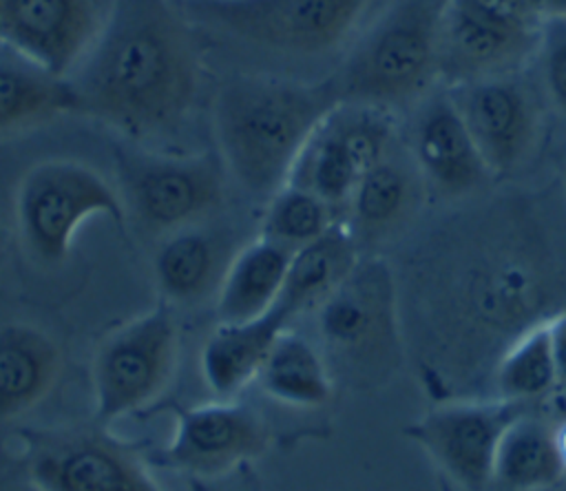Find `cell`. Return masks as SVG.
<instances>
[{
	"instance_id": "obj_1",
	"label": "cell",
	"mask_w": 566,
	"mask_h": 491,
	"mask_svg": "<svg viewBox=\"0 0 566 491\" xmlns=\"http://www.w3.org/2000/svg\"><path fill=\"white\" fill-rule=\"evenodd\" d=\"M82 111L130 137L175 128L197 93L195 49L168 0H111L82 69Z\"/></svg>"
},
{
	"instance_id": "obj_2",
	"label": "cell",
	"mask_w": 566,
	"mask_h": 491,
	"mask_svg": "<svg viewBox=\"0 0 566 491\" xmlns=\"http://www.w3.org/2000/svg\"><path fill=\"white\" fill-rule=\"evenodd\" d=\"M340 104L332 80L316 84L234 75L214 100V130L226 170L256 199L281 190L314 130Z\"/></svg>"
},
{
	"instance_id": "obj_3",
	"label": "cell",
	"mask_w": 566,
	"mask_h": 491,
	"mask_svg": "<svg viewBox=\"0 0 566 491\" xmlns=\"http://www.w3.org/2000/svg\"><path fill=\"white\" fill-rule=\"evenodd\" d=\"M447 0H396L329 77L340 104L385 111L420 102L438 77Z\"/></svg>"
},
{
	"instance_id": "obj_4",
	"label": "cell",
	"mask_w": 566,
	"mask_h": 491,
	"mask_svg": "<svg viewBox=\"0 0 566 491\" xmlns=\"http://www.w3.org/2000/svg\"><path fill=\"white\" fill-rule=\"evenodd\" d=\"M95 215L124 226L126 203L119 188L82 161L44 159L18 184V234L27 252L42 263L64 261L77 228Z\"/></svg>"
},
{
	"instance_id": "obj_5",
	"label": "cell",
	"mask_w": 566,
	"mask_h": 491,
	"mask_svg": "<svg viewBox=\"0 0 566 491\" xmlns=\"http://www.w3.org/2000/svg\"><path fill=\"white\" fill-rule=\"evenodd\" d=\"M321 352L352 380H374L394 367L398 318L394 279L385 261H358L352 274L316 310Z\"/></svg>"
},
{
	"instance_id": "obj_6",
	"label": "cell",
	"mask_w": 566,
	"mask_h": 491,
	"mask_svg": "<svg viewBox=\"0 0 566 491\" xmlns=\"http://www.w3.org/2000/svg\"><path fill=\"white\" fill-rule=\"evenodd\" d=\"M374 0H186L190 20L287 55L336 49Z\"/></svg>"
},
{
	"instance_id": "obj_7",
	"label": "cell",
	"mask_w": 566,
	"mask_h": 491,
	"mask_svg": "<svg viewBox=\"0 0 566 491\" xmlns=\"http://www.w3.org/2000/svg\"><path fill=\"white\" fill-rule=\"evenodd\" d=\"M117 173L126 212L164 237L206 221L223 203V168L212 155L119 150Z\"/></svg>"
},
{
	"instance_id": "obj_8",
	"label": "cell",
	"mask_w": 566,
	"mask_h": 491,
	"mask_svg": "<svg viewBox=\"0 0 566 491\" xmlns=\"http://www.w3.org/2000/svg\"><path fill=\"white\" fill-rule=\"evenodd\" d=\"M177 338L168 305H157L111 332L91 365L95 418L111 422L153 403L175 372Z\"/></svg>"
},
{
	"instance_id": "obj_9",
	"label": "cell",
	"mask_w": 566,
	"mask_h": 491,
	"mask_svg": "<svg viewBox=\"0 0 566 491\" xmlns=\"http://www.w3.org/2000/svg\"><path fill=\"white\" fill-rule=\"evenodd\" d=\"M27 480L35 491H166L137 453L97 427L29 433Z\"/></svg>"
},
{
	"instance_id": "obj_10",
	"label": "cell",
	"mask_w": 566,
	"mask_h": 491,
	"mask_svg": "<svg viewBox=\"0 0 566 491\" xmlns=\"http://www.w3.org/2000/svg\"><path fill=\"white\" fill-rule=\"evenodd\" d=\"M526 414L515 400H460L420 416L407 433L462 491H486L506 427Z\"/></svg>"
},
{
	"instance_id": "obj_11",
	"label": "cell",
	"mask_w": 566,
	"mask_h": 491,
	"mask_svg": "<svg viewBox=\"0 0 566 491\" xmlns=\"http://www.w3.org/2000/svg\"><path fill=\"white\" fill-rule=\"evenodd\" d=\"M265 447L263 418L248 405L219 400L177 414L161 462L197 478H217L259 458Z\"/></svg>"
},
{
	"instance_id": "obj_12",
	"label": "cell",
	"mask_w": 566,
	"mask_h": 491,
	"mask_svg": "<svg viewBox=\"0 0 566 491\" xmlns=\"http://www.w3.org/2000/svg\"><path fill=\"white\" fill-rule=\"evenodd\" d=\"M449 95L491 175H509L528 159L537 139V111L513 75L458 84Z\"/></svg>"
},
{
	"instance_id": "obj_13",
	"label": "cell",
	"mask_w": 566,
	"mask_h": 491,
	"mask_svg": "<svg viewBox=\"0 0 566 491\" xmlns=\"http://www.w3.org/2000/svg\"><path fill=\"white\" fill-rule=\"evenodd\" d=\"M539 33L542 29H520L458 0H447L438 42V77L458 86L513 75L537 51Z\"/></svg>"
},
{
	"instance_id": "obj_14",
	"label": "cell",
	"mask_w": 566,
	"mask_h": 491,
	"mask_svg": "<svg viewBox=\"0 0 566 491\" xmlns=\"http://www.w3.org/2000/svg\"><path fill=\"white\" fill-rule=\"evenodd\" d=\"M95 35L93 0H2L0 4V40L55 75L69 77Z\"/></svg>"
},
{
	"instance_id": "obj_15",
	"label": "cell",
	"mask_w": 566,
	"mask_h": 491,
	"mask_svg": "<svg viewBox=\"0 0 566 491\" xmlns=\"http://www.w3.org/2000/svg\"><path fill=\"white\" fill-rule=\"evenodd\" d=\"M411 159L422 181L447 199L469 197L491 177L449 91L420 106L411 130Z\"/></svg>"
},
{
	"instance_id": "obj_16",
	"label": "cell",
	"mask_w": 566,
	"mask_h": 491,
	"mask_svg": "<svg viewBox=\"0 0 566 491\" xmlns=\"http://www.w3.org/2000/svg\"><path fill=\"white\" fill-rule=\"evenodd\" d=\"M232 257L228 234L195 223L164 237L153 274L168 303L195 305L219 290Z\"/></svg>"
},
{
	"instance_id": "obj_17",
	"label": "cell",
	"mask_w": 566,
	"mask_h": 491,
	"mask_svg": "<svg viewBox=\"0 0 566 491\" xmlns=\"http://www.w3.org/2000/svg\"><path fill=\"white\" fill-rule=\"evenodd\" d=\"M290 314L274 307L256 318L241 323H219L201 349V376L206 385L221 398L230 400L252 380L272 349L274 341L287 330Z\"/></svg>"
},
{
	"instance_id": "obj_18",
	"label": "cell",
	"mask_w": 566,
	"mask_h": 491,
	"mask_svg": "<svg viewBox=\"0 0 566 491\" xmlns=\"http://www.w3.org/2000/svg\"><path fill=\"white\" fill-rule=\"evenodd\" d=\"M62 354L55 341L35 325L0 327V422L33 409L55 385Z\"/></svg>"
},
{
	"instance_id": "obj_19",
	"label": "cell",
	"mask_w": 566,
	"mask_h": 491,
	"mask_svg": "<svg viewBox=\"0 0 566 491\" xmlns=\"http://www.w3.org/2000/svg\"><path fill=\"white\" fill-rule=\"evenodd\" d=\"M420 181L416 164L398 157L396 148L363 173L345 208L356 243H374L398 230L416 210Z\"/></svg>"
},
{
	"instance_id": "obj_20",
	"label": "cell",
	"mask_w": 566,
	"mask_h": 491,
	"mask_svg": "<svg viewBox=\"0 0 566 491\" xmlns=\"http://www.w3.org/2000/svg\"><path fill=\"white\" fill-rule=\"evenodd\" d=\"M290 257L287 248L263 237L239 248L217 290L219 321L241 323L270 312L281 296Z\"/></svg>"
},
{
	"instance_id": "obj_21",
	"label": "cell",
	"mask_w": 566,
	"mask_h": 491,
	"mask_svg": "<svg viewBox=\"0 0 566 491\" xmlns=\"http://www.w3.org/2000/svg\"><path fill=\"white\" fill-rule=\"evenodd\" d=\"M358 261V243L349 228L334 223L325 234L292 252L276 303L290 318L314 312L352 274Z\"/></svg>"
},
{
	"instance_id": "obj_22",
	"label": "cell",
	"mask_w": 566,
	"mask_h": 491,
	"mask_svg": "<svg viewBox=\"0 0 566 491\" xmlns=\"http://www.w3.org/2000/svg\"><path fill=\"white\" fill-rule=\"evenodd\" d=\"M82 111L71 77L55 75L11 51L0 55V133Z\"/></svg>"
},
{
	"instance_id": "obj_23",
	"label": "cell",
	"mask_w": 566,
	"mask_h": 491,
	"mask_svg": "<svg viewBox=\"0 0 566 491\" xmlns=\"http://www.w3.org/2000/svg\"><path fill=\"white\" fill-rule=\"evenodd\" d=\"M566 476L555 427L522 414L500 438L493 482L500 491H544Z\"/></svg>"
},
{
	"instance_id": "obj_24",
	"label": "cell",
	"mask_w": 566,
	"mask_h": 491,
	"mask_svg": "<svg viewBox=\"0 0 566 491\" xmlns=\"http://www.w3.org/2000/svg\"><path fill=\"white\" fill-rule=\"evenodd\" d=\"M256 383L265 396L290 407H321L332 398V369L310 338L283 332L268 352Z\"/></svg>"
},
{
	"instance_id": "obj_25",
	"label": "cell",
	"mask_w": 566,
	"mask_h": 491,
	"mask_svg": "<svg viewBox=\"0 0 566 491\" xmlns=\"http://www.w3.org/2000/svg\"><path fill=\"white\" fill-rule=\"evenodd\" d=\"M360 177V168L325 117L303 148L287 184L314 192L334 210H345Z\"/></svg>"
},
{
	"instance_id": "obj_26",
	"label": "cell",
	"mask_w": 566,
	"mask_h": 491,
	"mask_svg": "<svg viewBox=\"0 0 566 491\" xmlns=\"http://www.w3.org/2000/svg\"><path fill=\"white\" fill-rule=\"evenodd\" d=\"M495 387L500 398L524 405L557 389L544 321L524 330L504 349L495 365Z\"/></svg>"
},
{
	"instance_id": "obj_27",
	"label": "cell",
	"mask_w": 566,
	"mask_h": 491,
	"mask_svg": "<svg viewBox=\"0 0 566 491\" xmlns=\"http://www.w3.org/2000/svg\"><path fill=\"white\" fill-rule=\"evenodd\" d=\"M334 212L336 210L314 192L296 184H285L268 199L259 237L294 252L325 234L336 223Z\"/></svg>"
},
{
	"instance_id": "obj_28",
	"label": "cell",
	"mask_w": 566,
	"mask_h": 491,
	"mask_svg": "<svg viewBox=\"0 0 566 491\" xmlns=\"http://www.w3.org/2000/svg\"><path fill=\"white\" fill-rule=\"evenodd\" d=\"M542 80L551 104L566 115V20L548 18L539 33Z\"/></svg>"
},
{
	"instance_id": "obj_29",
	"label": "cell",
	"mask_w": 566,
	"mask_h": 491,
	"mask_svg": "<svg viewBox=\"0 0 566 491\" xmlns=\"http://www.w3.org/2000/svg\"><path fill=\"white\" fill-rule=\"evenodd\" d=\"M493 20L520 27V29H531L539 31L544 24V18L537 9L535 0H458Z\"/></svg>"
},
{
	"instance_id": "obj_30",
	"label": "cell",
	"mask_w": 566,
	"mask_h": 491,
	"mask_svg": "<svg viewBox=\"0 0 566 491\" xmlns=\"http://www.w3.org/2000/svg\"><path fill=\"white\" fill-rule=\"evenodd\" d=\"M544 327L557 374V389H566V310L551 314L544 321Z\"/></svg>"
},
{
	"instance_id": "obj_31",
	"label": "cell",
	"mask_w": 566,
	"mask_h": 491,
	"mask_svg": "<svg viewBox=\"0 0 566 491\" xmlns=\"http://www.w3.org/2000/svg\"><path fill=\"white\" fill-rule=\"evenodd\" d=\"M544 20L564 18L566 20V0H535Z\"/></svg>"
},
{
	"instance_id": "obj_32",
	"label": "cell",
	"mask_w": 566,
	"mask_h": 491,
	"mask_svg": "<svg viewBox=\"0 0 566 491\" xmlns=\"http://www.w3.org/2000/svg\"><path fill=\"white\" fill-rule=\"evenodd\" d=\"M555 433H557V445H559L562 458H564V462H566V420H564L559 427H555Z\"/></svg>"
},
{
	"instance_id": "obj_33",
	"label": "cell",
	"mask_w": 566,
	"mask_h": 491,
	"mask_svg": "<svg viewBox=\"0 0 566 491\" xmlns=\"http://www.w3.org/2000/svg\"><path fill=\"white\" fill-rule=\"evenodd\" d=\"M562 181H564V190H566V164H564V170H562Z\"/></svg>"
},
{
	"instance_id": "obj_34",
	"label": "cell",
	"mask_w": 566,
	"mask_h": 491,
	"mask_svg": "<svg viewBox=\"0 0 566 491\" xmlns=\"http://www.w3.org/2000/svg\"><path fill=\"white\" fill-rule=\"evenodd\" d=\"M0 491H2V480H0Z\"/></svg>"
},
{
	"instance_id": "obj_35",
	"label": "cell",
	"mask_w": 566,
	"mask_h": 491,
	"mask_svg": "<svg viewBox=\"0 0 566 491\" xmlns=\"http://www.w3.org/2000/svg\"><path fill=\"white\" fill-rule=\"evenodd\" d=\"M0 4H2V0H0Z\"/></svg>"
}]
</instances>
